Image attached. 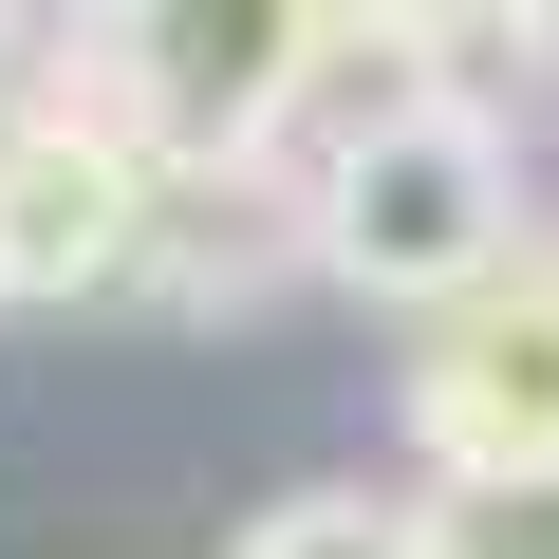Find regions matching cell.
Instances as JSON below:
<instances>
[{
  "instance_id": "6da1fadb",
  "label": "cell",
  "mask_w": 559,
  "mask_h": 559,
  "mask_svg": "<svg viewBox=\"0 0 559 559\" xmlns=\"http://www.w3.org/2000/svg\"><path fill=\"white\" fill-rule=\"evenodd\" d=\"M299 205H318V280L373 299V318H448V299H485V280L540 242L503 112L448 94V75H373V112H336L299 150Z\"/></svg>"
},
{
  "instance_id": "7a4b0ae2",
  "label": "cell",
  "mask_w": 559,
  "mask_h": 559,
  "mask_svg": "<svg viewBox=\"0 0 559 559\" xmlns=\"http://www.w3.org/2000/svg\"><path fill=\"white\" fill-rule=\"evenodd\" d=\"M336 0H75L57 20V94H94L168 187L187 168H280L336 75Z\"/></svg>"
},
{
  "instance_id": "3957f363",
  "label": "cell",
  "mask_w": 559,
  "mask_h": 559,
  "mask_svg": "<svg viewBox=\"0 0 559 559\" xmlns=\"http://www.w3.org/2000/svg\"><path fill=\"white\" fill-rule=\"evenodd\" d=\"M150 224H168V168L94 94H38L20 131H0V318L131 299V280H150Z\"/></svg>"
},
{
  "instance_id": "277c9868",
  "label": "cell",
  "mask_w": 559,
  "mask_h": 559,
  "mask_svg": "<svg viewBox=\"0 0 559 559\" xmlns=\"http://www.w3.org/2000/svg\"><path fill=\"white\" fill-rule=\"evenodd\" d=\"M411 448L429 466H559V242H522L485 299L411 318Z\"/></svg>"
},
{
  "instance_id": "5b68a950",
  "label": "cell",
  "mask_w": 559,
  "mask_h": 559,
  "mask_svg": "<svg viewBox=\"0 0 559 559\" xmlns=\"http://www.w3.org/2000/svg\"><path fill=\"white\" fill-rule=\"evenodd\" d=\"M280 280H318L299 150H280V168H187L168 224H150V280H131V299H168V318H242V299H280Z\"/></svg>"
},
{
  "instance_id": "8992f818",
  "label": "cell",
  "mask_w": 559,
  "mask_h": 559,
  "mask_svg": "<svg viewBox=\"0 0 559 559\" xmlns=\"http://www.w3.org/2000/svg\"><path fill=\"white\" fill-rule=\"evenodd\" d=\"M411 522L429 559H559V466H429Z\"/></svg>"
},
{
  "instance_id": "52a82bcc",
  "label": "cell",
  "mask_w": 559,
  "mask_h": 559,
  "mask_svg": "<svg viewBox=\"0 0 559 559\" xmlns=\"http://www.w3.org/2000/svg\"><path fill=\"white\" fill-rule=\"evenodd\" d=\"M224 559H429V522L392 485H299V503H261Z\"/></svg>"
},
{
  "instance_id": "ba28073f",
  "label": "cell",
  "mask_w": 559,
  "mask_h": 559,
  "mask_svg": "<svg viewBox=\"0 0 559 559\" xmlns=\"http://www.w3.org/2000/svg\"><path fill=\"white\" fill-rule=\"evenodd\" d=\"M336 20H355L373 75H448V57H485V38H522V0H336Z\"/></svg>"
},
{
  "instance_id": "9c48e42d",
  "label": "cell",
  "mask_w": 559,
  "mask_h": 559,
  "mask_svg": "<svg viewBox=\"0 0 559 559\" xmlns=\"http://www.w3.org/2000/svg\"><path fill=\"white\" fill-rule=\"evenodd\" d=\"M38 94H57V20H38V0H0V131H20Z\"/></svg>"
},
{
  "instance_id": "30bf717a",
  "label": "cell",
  "mask_w": 559,
  "mask_h": 559,
  "mask_svg": "<svg viewBox=\"0 0 559 559\" xmlns=\"http://www.w3.org/2000/svg\"><path fill=\"white\" fill-rule=\"evenodd\" d=\"M522 38H559V0H522Z\"/></svg>"
}]
</instances>
